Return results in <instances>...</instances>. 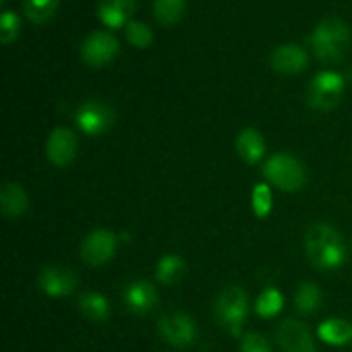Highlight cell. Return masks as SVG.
<instances>
[{
	"instance_id": "obj_8",
	"label": "cell",
	"mask_w": 352,
	"mask_h": 352,
	"mask_svg": "<svg viewBox=\"0 0 352 352\" xmlns=\"http://www.w3.org/2000/svg\"><path fill=\"white\" fill-rule=\"evenodd\" d=\"M160 337L170 346L184 349L198 339V327L196 322L186 313H170L162 316L158 322Z\"/></svg>"
},
{
	"instance_id": "obj_16",
	"label": "cell",
	"mask_w": 352,
	"mask_h": 352,
	"mask_svg": "<svg viewBox=\"0 0 352 352\" xmlns=\"http://www.w3.org/2000/svg\"><path fill=\"white\" fill-rule=\"evenodd\" d=\"M0 208L7 219H19L30 208V198L17 182H3L0 189Z\"/></svg>"
},
{
	"instance_id": "obj_24",
	"label": "cell",
	"mask_w": 352,
	"mask_h": 352,
	"mask_svg": "<svg viewBox=\"0 0 352 352\" xmlns=\"http://www.w3.org/2000/svg\"><path fill=\"white\" fill-rule=\"evenodd\" d=\"M284 308V296L278 289L267 287L256 299V315L260 318H274Z\"/></svg>"
},
{
	"instance_id": "obj_21",
	"label": "cell",
	"mask_w": 352,
	"mask_h": 352,
	"mask_svg": "<svg viewBox=\"0 0 352 352\" xmlns=\"http://www.w3.org/2000/svg\"><path fill=\"white\" fill-rule=\"evenodd\" d=\"M186 272V261L184 258L179 256V254H165L160 258V261L157 263L155 268V277L160 284L164 285H172L177 280H181L182 275Z\"/></svg>"
},
{
	"instance_id": "obj_3",
	"label": "cell",
	"mask_w": 352,
	"mask_h": 352,
	"mask_svg": "<svg viewBox=\"0 0 352 352\" xmlns=\"http://www.w3.org/2000/svg\"><path fill=\"white\" fill-rule=\"evenodd\" d=\"M215 318L230 336L239 337L243 332V325L250 313V301L248 294L239 285H229L223 289L215 299Z\"/></svg>"
},
{
	"instance_id": "obj_20",
	"label": "cell",
	"mask_w": 352,
	"mask_h": 352,
	"mask_svg": "<svg viewBox=\"0 0 352 352\" xmlns=\"http://www.w3.org/2000/svg\"><path fill=\"white\" fill-rule=\"evenodd\" d=\"M323 294L322 289L313 282H305L298 287L294 296V306L299 315L309 316L322 308Z\"/></svg>"
},
{
	"instance_id": "obj_11",
	"label": "cell",
	"mask_w": 352,
	"mask_h": 352,
	"mask_svg": "<svg viewBox=\"0 0 352 352\" xmlns=\"http://www.w3.org/2000/svg\"><path fill=\"white\" fill-rule=\"evenodd\" d=\"M78 153V138L67 127H55L47 141V157L55 167H67Z\"/></svg>"
},
{
	"instance_id": "obj_15",
	"label": "cell",
	"mask_w": 352,
	"mask_h": 352,
	"mask_svg": "<svg viewBox=\"0 0 352 352\" xmlns=\"http://www.w3.org/2000/svg\"><path fill=\"white\" fill-rule=\"evenodd\" d=\"M136 10V0H100L98 19L110 30H119L129 23V17Z\"/></svg>"
},
{
	"instance_id": "obj_25",
	"label": "cell",
	"mask_w": 352,
	"mask_h": 352,
	"mask_svg": "<svg viewBox=\"0 0 352 352\" xmlns=\"http://www.w3.org/2000/svg\"><path fill=\"white\" fill-rule=\"evenodd\" d=\"M251 206L258 219H267L274 208V195H272L270 186L265 182H258L251 195Z\"/></svg>"
},
{
	"instance_id": "obj_23",
	"label": "cell",
	"mask_w": 352,
	"mask_h": 352,
	"mask_svg": "<svg viewBox=\"0 0 352 352\" xmlns=\"http://www.w3.org/2000/svg\"><path fill=\"white\" fill-rule=\"evenodd\" d=\"M58 0H23V9L33 24H45L55 16Z\"/></svg>"
},
{
	"instance_id": "obj_13",
	"label": "cell",
	"mask_w": 352,
	"mask_h": 352,
	"mask_svg": "<svg viewBox=\"0 0 352 352\" xmlns=\"http://www.w3.org/2000/svg\"><path fill=\"white\" fill-rule=\"evenodd\" d=\"M122 301L133 315H146L155 309L158 302V292L155 285L148 280H134L122 291Z\"/></svg>"
},
{
	"instance_id": "obj_28",
	"label": "cell",
	"mask_w": 352,
	"mask_h": 352,
	"mask_svg": "<svg viewBox=\"0 0 352 352\" xmlns=\"http://www.w3.org/2000/svg\"><path fill=\"white\" fill-rule=\"evenodd\" d=\"M241 352H272L270 342L256 332L246 333L241 342Z\"/></svg>"
},
{
	"instance_id": "obj_10",
	"label": "cell",
	"mask_w": 352,
	"mask_h": 352,
	"mask_svg": "<svg viewBox=\"0 0 352 352\" xmlns=\"http://www.w3.org/2000/svg\"><path fill=\"white\" fill-rule=\"evenodd\" d=\"M38 285L48 298H67L78 287V275L67 267L48 265L38 275Z\"/></svg>"
},
{
	"instance_id": "obj_9",
	"label": "cell",
	"mask_w": 352,
	"mask_h": 352,
	"mask_svg": "<svg viewBox=\"0 0 352 352\" xmlns=\"http://www.w3.org/2000/svg\"><path fill=\"white\" fill-rule=\"evenodd\" d=\"M119 55V41L107 31H93L81 45V58L89 67H103Z\"/></svg>"
},
{
	"instance_id": "obj_6",
	"label": "cell",
	"mask_w": 352,
	"mask_h": 352,
	"mask_svg": "<svg viewBox=\"0 0 352 352\" xmlns=\"http://www.w3.org/2000/svg\"><path fill=\"white\" fill-rule=\"evenodd\" d=\"M76 124L88 138L105 134L116 124V110L102 100H86L76 110Z\"/></svg>"
},
{
	"instance_id": "obj_19",
	"label": "cell",
	"mask_w": 352,
	"mask_h": 352,
	"mask_svg": "<svg viewBox=\"0 0 352 352\" xmlns=\"http://www.w3.org/2000/svg\"><path fill=\"white\" fill-rule=\"evenodd\" d=\"M318 337L330 346H346L352 342V323L344 318H330L318 327Z\"/></svg>"
},
{
	"instance_id": "obj_12",
	"label": "cell",
	"mask_w": 352,
	"mask_h": 352,
	"mask_svg": "<svg viewBox=\"0 0 352 352\" xmlns=\"http://www.w3.org/2000/svg\"><path fill=\"white\" fill-rule=\"evenodd\" d=\"M278 346L284 352H316L313 336L299 320H285L277 330Z\"/></svg>"
},
{
	"instance_id": "obj_29",
	"label": "cell",
	"mask_w": 352,
	"mask_h": 352,
	"mask_svg": "<svg viewBox=\"0 0 352 352\" xmlns=\"http://www.w3.org/2000/svg\"><path fill=\"white\" fill-rule=\"evenodd\" d=\"M0 2H2V3H3V2H6V0H0Z\"/></svg>"
},
{
	"instance_id": "obj_27",
	"label": "cell",
	"mask_w": 352,
	"mask_h": 352,
	"mask_svg": "<svg viewBox=\"0 0 352 352\" xmlns=\"http://www.w3.org/2000/svg\"><path fill=\"white\" fill-rule=\"evenodd\" d=\"M21 19L12 10H3L0 16V40L3 45H10L19 38Z\"/></svg>"
},
{
	"instance_id": "obj_22",
	"label": "cell",
	"mask_w": 352,
	"mask_h": 352,
	"mask_svg": "<svg viewBox=\"0 0 352 352\" xmlns=\"http://www.w3.org/2000/svg\"><path fill=\"white\" fill-rule=\"evenodd\" d=\"M186 12V0H153V16L162 26H174Z\"/></svg>"
},
{
	"instance_id": "obj_1",
	"label": "cell",
	"mask_w": 352,
	"mask_h": 352,
	"mask_svg": "<svg viewBox=\"0 0 352 352\" xmlns=\"http://www.w3.org/2000/svg\"><path fill=\"white\" fill-rule=\"evenodd\" d=\"M306 254L313 267L320 270H337L346 263L347 248L339 230L330 223H315L306 234Z\"/></svg>"
},
{
	"instance_id": "obj_4",
	"label": "cell",
	"mask_w": 352,
	"mask_h": 352,
	"mask_svg": "<svg viewBox=\"0 0 352 352\" xmlns=\"http://www.w3.org/2000/svg\"><path fill=\"white\" fill-rule=\"evenodd\" d=\"M263 175L280 191L296 192L306 184V168L294 155L277 153L263 165Z\"/></svg>"
},
{
	"instance_id": "obj_18",
	"label": "cell",
	"mask_w": 352,
	"mask_h": 352,
	"mask_svg": "<svg viewBox=\"0 0 352 352\" xmlns=\"http://www.w3.org/2000/svg\"><path fill=\"white\" fill-rule=\"evenodd\" d=\"M78 308L85 318L96 323L107 322L110 316V305L102 292L89 291L81 294L78 299Z\"/></svg>"
},
{
	"instance_id": "obj_14",
	"label": "cell",
	"mask_w": 352,
	"mask_h": 352,
	"mask_svg": "<svg viewBox=\"0 0 352 352\" xmlns=\"http://www.w3.org/2000/svg\"><path fill=\"white\" fill-rule=\"evenodd\" d=\"M309 57L302 47L296 43L282 45L270 55V67L280 74H299L308 67Z\"/></svg>"
},
{
	"instance_id": "obj_7",
	"label": "cell",
	"mask_w": 352,
	"mask_h": 352,
	"mask_svg": "<svg viewBox=\"0 0 352 352\" xmlns=\"http://www.w3.org/2000/svg\"><path fill=\"white\" fill-rule=\"evenodd\" d=\"M119 237L109 229H95L82 239L79 254L91 267H102L116 256Z\"/></svg>"
},
{
	"instance_id": "obj_17",
	"label": "cell",
	"mask_w": 352,
	"mask_h": 352,
	"mask_svg": "<svg viewBox=\"0 0 352 352\" xmlns=\"http://www.w3.org/2000/svg\"><path fill=\"white\" fill-rule=\"evenodd\" d=\"M236 150L239 157L243 158V162L254 165L263 158L267 146H265V140L260 131L253 129V127H246L237 136Z\"/></svg>"
},
{
	"instance_id": "obj_5",
	"label": "cell",
	"mask_w": 352,
	"mask_h": 352,
	"mask_svg": "<svg viewBox=\"0 0 352 352\" xmlns=\"http://www.w3.org/2000/svg\"><path fill=\"white\" fill-rule=\"evenodd\" d=\"M346 79L336 71H320L308 86V103L316 110H332L342 102Z\"/></svg>"
},
{
	"instance_id": "obj_26",
	"label": "cell",
	"mask_w": 352,
	"mask_h": 352,
	"mask_svg": "<svg viewBox=\"0 0 352 352\" xmlns=\"http://www.w3.org/2000/svg\"><path fill=\"white\" fill-rule=\"evenodd\" d=\"M126 40L133 47L148 48L153 43V31L143 21H129L126 24Z\"/></svg>"
},
{
	"instance_id": "obj_2",
	"label": "cell",
	"mask_w": 352,
	"mask_h": 352,
	"mask_svg": "<svg viewBox=\"0 0 352 352\" xmlns=\"http://www.w3.org/2000/svg\"><path fill=\"white\" fill-rule=\"evenodd\" d=\"M309 45L322 62H339L351 45V30L339 17H327L309 34Z\"/></svg>"
}]
</instances>
